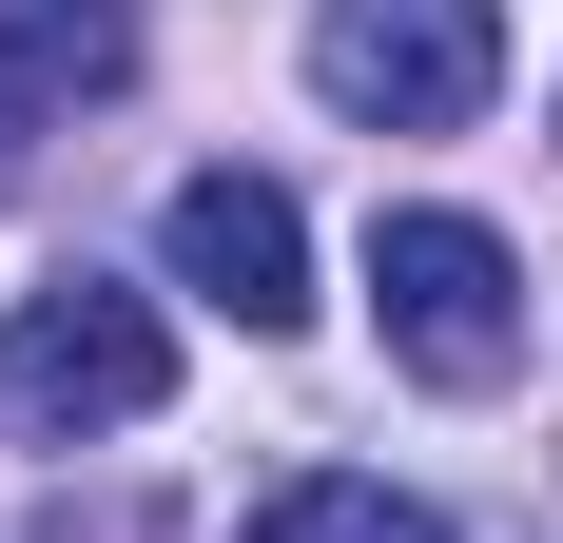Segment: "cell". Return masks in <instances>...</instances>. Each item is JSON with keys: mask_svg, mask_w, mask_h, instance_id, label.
I'll list each match as a JSON object with an SVG mask.
<instances>
[{"mask_svg": "<svg viewBox=\"0 0 563 543\" xmlns=\"http://www.w3.org/2000/svg\"><path fill=\"white\" fill-rule=\"evenodd\" d=\"M175 408V330L156 291H98V272H58L0 311V428L20 446H98V428H156Z\"/></svg>", "mask_w": 563, "mask_h": 543, "instance_id": "6da1fadb", "label": "cell"}, {"mask_svg": "<svg viewBox=\"0 0 563 543\" xmlns=\"http://www.w3.org/2000/svg\"><path fill=\"white\" fill-rule=\"evenodd\" d=\"M311 98L369 136H466L506 98V0H331L311 20Z\"/></svg>", "mask_w": 563, "mask_h": 543, "instance_id": "7a4b0ae2", "label": "cell"}, {"mask_svg": "<svg viewBox=\"0 0 563 543\" xmlns=\"http://www.w3.org/2000/svg\"><path fill=\"white\" fill-rule=\"evenodd\" d=\"M369 311H389V369H428V388L525 369V253L486 214H369Z\"/></svg>", "mask_w": 563, "mask_h": 543, "instance_id": "3957f363", "label": "cell"}, {"mask_svg": "<svg viewBox=\"0 0 563 543\" xmlns=\"http://www.w3.org/2000/svg\"><path fill=\"white\" fill-rule=\"evenodd\" d=\"M156 253H175V291L233 311V330H291V311H311V214H291L273 175H175Z\"/></svg>", "mask_w": 563, "mask_h": 543, "instance_id": "277c9868", "label": "cell"}, {"mask_svg": "<svg viewBox=\"0 0 563 543\" xmlns=\"http://www.w3.org/2000/svg\"><path fill=\"white\" fill-rule=\"evenodd\" d=\"M136 78V0H0V98L58 117V98H117Z\"/></svg>", "mask_w": 563, "mask_h": 543, "instance_id": "5b68a950", "label": "cell"}, {"mask_svg": "<svg viewBox=\"0 0 563 543\" xmlns=\"http://www.w3.org/2000/svg\"><path fill=\"white\" fill-rule=\"evenodd\" d=\"M233 543H448V524H428L408 486H369V466H291V486L253 505Z\"/></svg>", "mask_w": 563, "mask_h": 543, "instance_id": "8992f818", "label": "cell"}]
</instances>
